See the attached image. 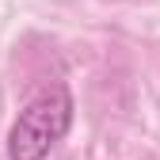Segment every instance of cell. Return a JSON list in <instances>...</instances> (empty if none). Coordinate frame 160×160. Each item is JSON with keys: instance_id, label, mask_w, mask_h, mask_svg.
<instances>
[{"instance_id": "1", "label": "cell", "mask_w": 160, "mask_h": 160, "mask_svg": "<svg viewBox=\"0 0 160 160\" xmlns=\"http://www.w3.org/2000/svg\"><path fill=\"white\" fill-rule=\"evenodd\" d=\"M69 126H72V92L65 84L38 92L8 130V160H46L50 149L69 133Z\"/></svg>"}]
</instances>
